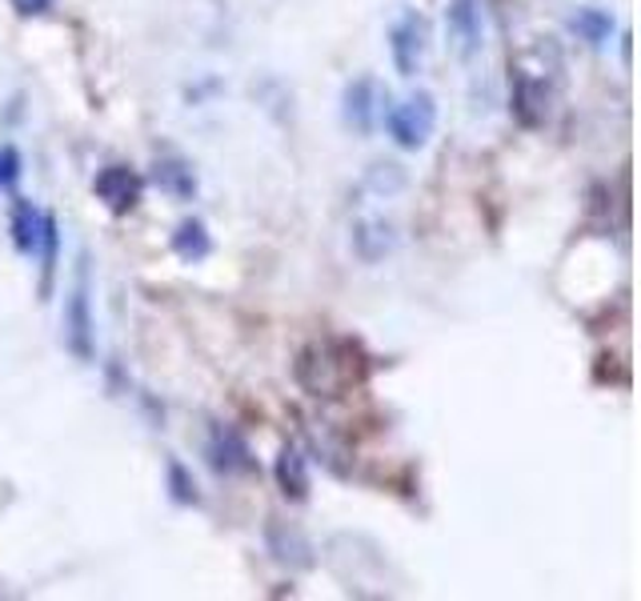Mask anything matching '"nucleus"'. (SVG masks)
Returning a JSON list of instances; mask_svg holds the SVG:
<instances>
[{
  "mask_svg": "<svg viewBox=\"0 0 641 601\" xmlns=\"http://www.w3.org/2000/svg\"><path fill=\"white\" fill-rule=\"evenodd\" d=\"M385 129L393 136V145L405 149V153H417V149L430 145L433 129H437V97L430 89H417L410 97L393 105L385 112Z\"/></svg>",
  "mask_w": 641,
  "mask_h": 601,
  "instance_id": "obj_1",
  "label": "nucleus"
},
{
  "mask_svg": "<svg viewBox=\"0 0 641 601\" xmlns=\"http://www.w3.org/2000/svg\"><path fill=\"white\" fill-rule=\"evenodd\" d=\"M425 53H430V21L421 12H401L389 29V56H393L398 77H417L425 68Z\"/></svg>",
  "mask_w": 641,
  "mask_h": 601,
  "instance_id": "obj_2",
  "label": "nucleus"
},
{
  "mask_svg": "<svg viewBox=\"0 0 641 601\" xmlns=\"http://www.w3.org/2000/svg\"><path fill=\"white\" fill-rule=\"evenodd\" d=\"M445 29H449V45L461 61H474L486 48V9L481 0H449L445 4Z\"/></svg>",
  "mask_w": 641,
  "mask_h": 601,
  "instance_id": "obj_3",
  "label": "nucleus"
},
{
  "mask_svg": "<svg viewBox=\"0 0 641 601\" xmlns=\"http://www.w3.org/2000/svg\"><path fill=\"white\" fill-rule=\"evenodd\" d=\"M65 341L80 361L93 357V309H89V269H85V261H80L77 285H73V293L65 300Z\"/></svg>",
  "mask_w": 641,
  "mask_h": 601,
  "instance_id": "obj_4",
  "label": "nucleus"
},
{
  "mask_svg": "<svg viewBox=\"0 0 641 601\" xmlns=\"http://www.w3.org/2000/svg\"><path fill=\"white\" fill-rule=\"evenodd\" d=\"M93 193H97V197L105 200L112 212H129V209H137V200H141L144 181L137 177L133 168L109 165V168H100V173H97V181H93Z\"/></svg>",
  "mask_w": 641,
  "mask_h": 601,
  "instance_id": "obj_5",
  "label": "nucleus"
},
{
  "mask_svg": "<svg viewBox=\"0 0 641 601\" xmlns=\"http://www.w3.org/2000/svg\"><path fill=\"white\" fill-rule=\"evenodd\" d=\"M550 85L537 77V68H513V105H518L521 121L537 124L550 112Z\"/></svg>",
  "mask_w": 641,
  "mask_h": 601,
  "instance_id": "obj_6",
  "label": "nucleus"
},
{
  "mask_svg": "<svg viewBox=\"0 0 641 601\" xmlns=\"http://www.w3.org/2000/svg\"><path fill=\"white\" fill-rule=\"evenodd\" d=\"M209 461L217 473H245V469H253V457H249L245 437L237 429H225V425H217L209 437Z\"/></svg>",
  "mask_w": 641,
  "mask_h": 601,
  "instance_id": "obj_7",
  "label": "nucleus"
},
{
  "mask_svg": "<svg viewBox=\"0 0 641 601\" xmlns=\"http://www.w3.org/2000/svg\"><path fill=\"white\" fill-rule=\"evenodd\" d=\"M9 233H12V245H17V253L33 256L36 245H41V233H45V212L36 209L33 200H17V205H12Z\"/></svg>",
  "mask_w": 641,
  "mask_h": 601,
  "instance_id": "obj_8",
  "label": "nucleus"
},
{
  "mask_svg": "<svg viewBox=\"0 0 641 601\" xmlns=\"http://www.w3.org/2000/svg\"><path fill=\"white\" fill-rule=\"evenodd\" d=\"M173 253H177L181 261H188V265H197V261H205V256L213 253V237L200 217H185V221L173 229Z\"/></svg>",
  "mask_w": 641,
  "mask_h": 601,
  "instance_id": "obj_9",
  "label": "nucleus"
},
{
  "mask_svg": "<svg viewBox=\"0 0 641 601\" xmlns=\"http://www.w3.org/2000/svg\"><path fill=\"white\" fill-rule=\"evenodd\" d=\"M373 80L369 77H361V80H354L349 89H345V121L354 124L357 133H369L373 129Z\"/></svg>",
  "mask_w": 641,
  "mask_h": 601,
  "instance_id": "obj_10",
  "label": "nucleus"
},
{
  "mask_svg": "<svg viewBox=\"0 0 641 601\" xmlns=\"http://www.w3.org/2000/svg\"><path fill=\"white\" fill-rule=\"evenodd\" d=\"M276 485L293 501L309 493V469H305V457L297 449H281V457H276Z\"/></svg>",
  "mask_w": 641,
  "mask_h": 601,
  "instance_id": "obj_11",
  "label": "nucleus"
},
{
  "mask_svg": "<svg viewBox=\"0 0 641 601\" xmlns=\"http://www.w3.org/2000/svg\"><path fill=\"white\" fill-rule=\"evenodd\" d=\"M569 29L577 33V41H586V45L601 48L609 41V36H613V17H609L606 9H594V4H586V9L574 12Z\"/></svg>",
  "mask_w": 641,
  "mask_h": 601,
  "instance_id": "obj_12",
  "label": "nucleus"
},
{
  "mask_svg": "<svg viewBox=\"0 0 641 601\" xmlns=\"http://www.w3.org/2000/svg\"><path fill=\"white\" fill-rule=\"evenodd\" d=\"M156 181H161V189L173 193V197H193V193H197V177H193V168H188L185 161L156 165Z\"/></svg>",
  "mask_w": 641,
  "mask_h": 601,
  "instance_id": "obj_13",
  "label": "nucleus"
},
{
  "mask_svg": "<svg viewBox=\"0 0 641 601\" xmlns=\"http://www.w3.org/2000/svg\"><path fill=\"white\" fill-rule=\"evenodd\" d=\"M56 245H61V233H56V217H53V212H45V233H41V245H36V253H41V269H45V277H41V293L53 289Z\"/></svg>",
  "mask_w": 641,
  "mask_h": 601,
  "instance_id": "obj_14",
  "label": "nucleus"
},
{
  "mask_svg": "<svg viewBox=\"0 0 641 601\" xmlns=\"http://www.w3.org/2000/svg\"><path fill=\"white\" fill-rule=\"evenodd\" d=\"M169 481H173V498H177L181 505H197L200 501L197 481L185 478V466H181V461H169Z\"/></svg>",
  "mask_w": 641,
  "mask_h": 601,
  "instance_id": "obj_15",
  "label": "nucleus"
},
{
  "mask_svg": "<svg viewBox=\"0 0 641 601\" xmlns=\"http://www.w3.org/2000/svg\"><path fill=\"white\" fill-rule=\"evenodd\" d=\"M21 181V153L12 145L0 149V189H12Z\"/></svg>",
  "mask_w": 641,
  "mask_h": 601,
  "instance_id": "obj_16",
  "label": "nucleus"
},
{
  "mask_svg": "<svg viewBox=\"0 0 641 601\" xmlns=\"http://www.w3.org/2000/svg\"><path fill=\"white\" fill-rule=\"evenodd\" d=\"M17 4V12H24V17H41V12L53 9V0H12Z\"/></svg>",
  "mask_w": 641,
  "mask_h": 601,
  "instance_id": "obj_17",
  "label": "nucleus"
}]
</instances>
